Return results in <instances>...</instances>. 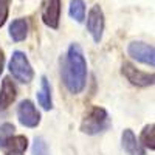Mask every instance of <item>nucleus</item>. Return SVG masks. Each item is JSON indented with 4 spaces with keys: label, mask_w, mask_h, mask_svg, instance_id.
<instances>
[{
    "label": "nucleus",
    "mask_w": 155,
    "mask_h": 155,
    "mask_svg": "<svg viewBox=\"0 0 155 155\" xmlns=\"http://www.w3.org/2000/svg\"><path fill=\"white\" fill-rule=\"evenodd\" d=\"M64 84L71 95H79L87 82V61L82 48L78 44H71L65 54L62 68Z\"/></svg>",
    "instance_id": "f257e3e1"
},
{
    "label": "nucleus",
    "mask_w": 155,
    "mask_h": 155,
    "mask_svg": "<svg viewBox=\"0 0 155 155\" xmlns=\"http://www.w3.org/2000/svg\"><path fill=\"white\" fill-rule=\"evenodd\" d=\"M109 126H110V118L107 110L99 106H95L85 113L81 123V130L87 135H96L104 132Z\"/></svg>",
    "instance_id": "f03ea898"
},
{
    "label": "nucleus",
    "mask_w": 155,
    "mask_h": 155,
    "mask_svg": "<svg viewBox=\"0 0 155 155\" xmlns=\"http://www.w3.org/2000/svg\"><path fill=\"white\" fill-rule=\"evenodd\" d=\"M9 71H11L12 78H16L22 84L31 82L34 78V70L23 51H14L12 53L11 61H9Z\"/></svg>",
    "instance_id": "7ed1b4c3"
},
{
    "label": "nucleus",
    "mask_w": 155,
    "mask_h": 155,
    "mask_svg": "<svg viewBox=\"0 0 155 155\" xmlns=\"http://www.w3.org/2000/svg\"><path fill=\"white\" fill-rule=\"evenodd\" d=\"M104 12H102L99 5H93L90 8L88 14H87V31L92 34L93 41L96 44L101 42L102 33H104Z\"/></svg>",
    "instance_id": "20e7f679"
},
{
    "label": "nucleus",
    "mask_w": 155,
    "mask_h": 155,
    "mask_svg": "<svg viewBox=\"0 0 155 155\" xmlns=\"http://www.w3.org/2000/svg\"><path fill=\"white\" fill-rule=\"evenodd\" d=\"M121 73L126 79L137 85V87H149V85H153V81H155V76L153 73H146V71H141L138 68H135L130 62H124L121 65Z\"/></svg>",
    "instance_id": "39448f33"
},
{
    "label": "nucleus",
    "mask_w": 155,
    "mask_h": 155,
    "mask_svg": "<svg viewBox=\"0 0 155 155\" xmlns=\"http://www.w3.org/2000/svg\"><path fill=\"white\" fill-rule=\"evenodd\" d=\"M17 118L22 126L33 129V127H37L39 123H41V113L33 104V101L23 99L17 106Z\"/></svg>",
    "instance_id": "423d86ee"
},
{
    "label": "nucleus",
    "mask_w": 155,
    "mask_h": 155,
    "mask_svg": "<svg viewBox=\"0 0 155 155\" xmlns=\"http://www.w3.org/2000/svg\"><path fill=\"white\" fill-rule=\"evenodd\" d=\"M127 53L132 59L153 67L155 65V50L146 42H130L127 47Z\"/></svg>",
    "instance_id": "0eeeda50"
},
{
    "label": "nucleus",
    "mask_w": 155,
    "mask_h": 155,
    "mask_svg": "<svg viewBox=\"0 0 155 155\" xmlns=\"http://www.w3.org/2000/svg\"><path fill=\"white\" fill-rule=\"evenodd\" d=\"M41 17L47 27L58 30L61 19V0H42Z\"/></svg>",
    "instance_id": "6e6552de"
},
{
    "label": "nucleus",
    "mask_w": 155,
    "mask_h": 155,
    "mask_svg": "<svg viewBox=\"0 0 155 155\" xmlns=\"http://www.w3.org/2000/svg\"><path fill=\"white\" fill-rule=\"evenodd\" d=\"M17 98V88L14 82L11 81V78L6 76L2 81V87H0V113H3L12 102Z\"/></svg>",
    "instance_id": "1a4fd4ad"
},
{
    "label": "nucleus",
    "mask_w": 155,
    "mask_h": 155,
    "mask_svg": "<svg viewBox=\"0 0 155 155\" xmlns=\"http://www.w3.org/2000/svg\"><path fill=\"white\" fill-rule=\"evenodd\" d=\"M2 149L5 155H25L28 149V138L25 135H11Z\"/></svg>",
    "instance_id": "9d476101"
},
{
    "label": "nucleus",
    "mask_w": 155,
    "mask_h": 155,
    "mask_svg": "<svg viewBox=\"0 0 155 155\" xmlns=\"http://www.w3.org/2000/svg\"><path fill=\"white\" fill-rule=\"evenodd\" d=\"M121 143H123V147L124 150L129 153V155H146V150L144 147L140 144V141L137 140L135 134L130 130V129H126L121 135Z\"/></svg>",
    "instance_id": "9b49d317"
},
{
    "label": "nucleus",
    "mask_w": 155,
    "mask_h": 155,
    "mask_svg": "<svg viewBox=\"0 0 155 155\" xmlns=\"http://www.w3.org/2000/svg\"><path fill=\"white\" fill-rule=\"evenodd\" d=\"M9 36L14 42H22L28 36V22L27 19H16L9 25Z\"/></svg>",
    "instance_id": "f8f14e48"
},
{
    "label": "nucleus",
    "mask_w": 155,
    "mask_h": 155,
    "mask_svg": "<svg viewBox=\"0 0 155 155\" xmlns=\"http://www.w3.org/2000/svg\"><path fill=\"white\" fill-rule=\"evenodd\" d=\"M37 101L42 106L44 110H51L53 109V101H51V87L47 79V76L41 78V90L37 92Z\"/></svg>",
    "instance_id": "ddd939ff"
},
{
    "label": "nucleus",
    "mask_w": 155,
    "mask_h": 155,
    "mask_svg": "<svg viewBox=\"0 0 155 155\" xmlns=\"http://www.w3.org/2000/svg\"><path fill=\"white\" fill-rule=\"evenodd\" d=\"M140 144L143 146V147H146V149L155 150V126L152 123L147 124L143 130H141Z\"/></svg>",
    "instance_id": "4468645a"
},
{
    "label": "nucleus",
    "mask_w": 155,
    "mask_h": 155,
    "mask_svg": "<svg viewBox=\"0 0 155 155\" xmlns=\"http://www.w3.org/2000/svg\"><path fill=\"white\" fill-rule=\"evenodd\" d=\"M68 14L76 22H82L85 19V3H84V0H71L70 8H68Z\"/></svg>",
    "instance_id": "2eb2a0df"
},
{
    "label": "nucleus",
    "mask_w": 155,
    "mask_h": 155,
    "mask_svg": "<svg viewBox=\"0 0 155 155\" xmlns=\"http://www.w3.org/2000/svg\"><path fill=\"white\" fill-rule=\"evenodd\" d=\"M14 130H16V127L11 123H2L0 124V147H2L5 144V141L14 134Z\"/></svg>",
    "instance_id": "dca6fc26"
},
{
    "label": "nucleus",
    "mask_w": 155,
    "mask_h": 155,
    "mask_svg": "<svg viewBox=\"0 0 155 155\" xmlns=\"http://www.w3.org/2000/svg\"><path fill=\"white\" fill-rule=\"evenodd\" d=\"M33 155H50L48 144L45 143V140L37 137L34 138V144H33Z\"/></svg>",
    "instance_id": "f3484780"
},
{
    "label": "nucleus",
    "mask_w": 155,
    "mask_h": 155,
    "mask_svg": "<svg viewBox=\"0 0 155 155\" xmlns=\"http://www.w3.org/2000/svg\"><path fill=\"white\" fill-rule=\"evenodd\" d=\"M9 6H11V0H0V28L3 27L8 19Z\"/></svg>",
    "instance_id": "a211bd4d"
},
{
    "label": "nucleus",
    "mask_w": 155,
    "mask_h": 155,
    "mask_svg": "<svg viewBox=\"0 0 155 155\" xmlns=\"http://www.w3.org/2000/svg\"><path fill=\"white\" fill-rule=\"evenodd\" d=\"M3 68H5V54H3V50L0 48V74L3 73Z\"/></svg>",
    "instance_id": "6ab92c4d"
}]
</instances>
